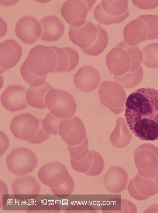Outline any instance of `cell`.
I'll use <instances>...</instances> for the list:
<instances>
[{
  "mask_svg": "<svg viewBox=\"0 0 158 213\" xmlns=\"http://www.w3.org/2000/svg\"><path fill=\"white\" fill-rule=\"evenodd\" d=\"M124 116L131 132L142 140L158 139V90H136L127 97Z\"/></svg>",
  "mask_w": 158,
  "mask_h": 213,
  "instance_id": "cell-1",
  "label": "cell"
},
{
  "mask_svg": "<svg viewBox=\"0 0 158 213\" xmlns=\"http://www.w3.org/2000/svg\"><path fill=\"white\" fill-rule=\"evenodd\" d=\"M26 59L27 67L33 73L44 76L53 72L57 63V58L51 46L37 45L29 51Z\"/></svg>",
  "mask_w": 158,
  "mask_h": 213,
  "instance_id": "cell-2",
  "label": "cell"
},
{
  "mask_svg": "<svg viewBox=\"0 0 158 213\" xmlns=\"http://www.w3.org/2000/svg\"><path fill=\"white\" fill-rule=\"evenodd\" d=\"M127 0H102L95 7L94 15L100 24L121 23L129 16Z\"/></svg>",
  "mask_w": 158,
  "mask_h": 213,
  "instance_id": "cell-3",
  "label": "cell"
},
{
  "mask_svg": "<svg viewBox=\"0 0 158 213\" xmlns=\"http://www.w3.org/2000/svg\"><path fill=\"white\" fill-rule=\"evenodd\" d=\"M45 102L50 112L59 118H69L77 110L76 101L72 95L60 89L50 90L45 96Z\"/></svg>",
  "mask_w": 158,
  "mask_h": 213,
  "instance_id": "cell-4",
  "label": "cell"
},
{
  "mask_svg": "<svg viewBox=\"0 0 158 213\" xmlns=\"http://www.w3.org/2000/svg\"><path fill=\"white\" fill-rule=\"evenodd\" d=\"M98 93L101 103L111 112L118 115L123 111L126 93L119 84L104 81L100 86Z\"/></svg>",
  "mask_w": 158,
  "mask_h": 213,
  "instance_id": "cell-5",
  "label": "cell"
},
{
  "mask_svg": "<svg viewBox=\"0 0 158 213\" xmlns=\"http://www.w3.org/2000/svg\"><path fill=\"white\" fill-rule=\"evenodd\" d=\"M8 170L14 174L22 176L32 172L37 163L35 154L31 150L24 147L12 150L6 159Z\"/></svg>",
  "mask_w": 158,
  "mask_h": 213,
  "instance_id": "cell-6",
  "label": "cell"
},
{
  "mask_svg": "<svg viewBox=\"0 0 158 213\" xmlns=\"http://www.w3.org/2000/svg\"><path fill=\"white\" fill-rule=\"evenodd\" d=\"M95 2L92 0H67L61 8V15L71 26L78 28L85 21L88 13Z\"/></svg>",
  "mask_w": 158,
  "mask_h": 213,
  "instance_id": "cell-7",
  "label": "cell"
},
{
  "mask_svg": "<svg viewBox=\"0 0 158 213\" xmlns=\"http://www.w3.org/2000/svg\"><path fill=\"white\" fill-rule=\"evenodd\" d=\"M127 44L123 41L112 48L106 57V65L109 72L115 76L130 72L131 59Z\"/></svg>",
  "mask_w": 158,
  "mask_h": 213,
  "instance_id": "cell-8",
  "label": "cell"
},
{
  "mask_svg": "<svg viewBox=\"0 0 158 213\" xmlns=\"http://www.w3.org/2000/svg\"><path fill=\"white\" fill-rule=\"evenodd\" d=\"M41 182L50 188L58 187L66 182L71 176L66 167L58 162L43 166L37 173Z\"/></svg>",
  "mask_w": 158,
  "mask_h": 213,
  "instance_id": "cell-9",
  "label": "cell"
},
{
  "mask_svg": "<svg viewBox=\"0 0 158 213\" xmlns=\"http://www.w3.org/2000/svg\"><path fill=\"white\" fill-rule=\"evenodd\" d=\"M39 126V120L36 118L25 113L14 117L10 122V129L15 137L27 141L36 135Z\"/></svg>",
  "mask_w": 158,
  "mask_h": 213,
  "instance_id": "cell-10",
  "label": "cell"
},
{
  "mask_svg": "<svg viewBox=\"0 0 158 213\" xmlns=\"http://www.w3.org/2000/svg\"><path fill=\"white\" fill-rule=\"evenodd\" d=\"M59 135L68 145L73 146L81 142L86 135L85 125L77 116L61 121L59 126Z\"/></svg>",
  "mask_w": 158,
  "mask_h": 213,
  "instance_id": "cell-11",
  "label": "cell"
},
{
  "mask_svg": "<svg viewBox=\"0 0 158 213\" xmlns=\"http://www.w3.org/2000/svg\"><path fill=\"white\" fill-rule=\"evenodd\" d=\"M130 195L138 200H144L158 193V172L153 178L144 177L138 173L127 187Z\"/></svg>",
  "mask_w": 158,
  "mask_h": 213,
  "instance_id": "cell-12",
  "label": "cell"
},
{
  "mask_svg": "<svg viewBox=\"0 0 158 213\" xmlns=\"http://www.w3.org/2000/svg\"><path fill=\"white\" fill-rule=\"evenodd\" d=\"M69 36L71 41L81 49L92 46L96 41L98 35L97 24L85 21L78 28L70 26Z\"/></svg>",
  "mask_w": 158,
  "mask_h": 213,
  "instance_id": "cell-13",
  "label": "cell"
},
{
  "mask_svg": "<svg viewBox=\"0 0 158 213\" xmlns=\"http://www.w3.org/2000/svg\"><path fill=\"white\" fill-rule=\"evenodd\" d=\"M26 89L19 85H12L5 90L1 97V102L7 110L15 112L28 107L26 101Z\"/></svg>",
  "mask_w": 158,
  "mask_h": 213,
  "instance_id": "cell-14",
  "label": "cell"
},
{
  "mask_svg": "<svg viewBox=\"0 0 158 213\" xmlns=\"http://www.w3.org/2000/svg\"><path fill=\"white\" fill-rule=\"evenodd\" d=\"M15 33L16 36L23 43L32 44L41 35L40 23L34 17L29 16H23L17 22Z\"/></svg>",
  "mask_w": 158,
  "mask_h": 213,
  "instance_id": "cell-15",
  "label": "cell"
},
{
  "mask_svg": "<svg viewBox=\"0 0 158 213\" xmlns=\"http://www.w3.org/2000/svg\"><path fill=\"white\" fill-rule=\"evenodd\" d=\"M100 77L98 71L93 67L85 65L74 75L73 81L76 87L83 92H89L98 85Z\"/></svg>",
  "mask_w": 158,
  "mask_h": 213,
  "instance_id": "cell-16",
  "label": "cell"
},
{
  "mask_svg": "<svg viewBox=\"0 0 158 213\" xmlns=\"http://www.w3.org/2000/svg\"><path fill=\"white\" fill-rule=\"evenodd\" d=\"M128 181V176L126 171L118 166L109 168L105 175L103 182L106 189L113 193H119L126 189Z\"/></svg>",
  "mask_w": 158,
  "mask_h": 213,
  "instance_id": "cell-17",
  "label": "cell"
},
{
  "mask_svg": "<svg viewBox=\"0 0 158 213\" xmlns=\"http://www.w3.org/2000/svg\"><path fill=\"white\" fill-rule=\"evenodd\" d=\"M22 49L20 45L12 39H7L0 44V65L6 69L14 67L21 57Z\"/></svg>",
  "mask_w": 158,
  "mask_h": 213,
  "instance_id": "cell-18",
  "label": "cell"
},
{
  "mask_svg": "<svg viewBox=\"0 0 158 213\" xmlns=\"http://www.w3.org/2000/svg\"><path fill=\"white\" fill-rule=\"evenodd\" d=\"M11 189L15 196L27 198L39 194L41 187L36 178L33 176L24 175L20 176L14 181Z\"/></svg>",
  "mask_w": 158,
  "mask_h": 213,
  "instance_id": "cell-19",
  "label": "cell"
},
{
  "mask_svg": "<svg viewBox=\"0 0 158 213\" xmlns=\"http://www.w3.org/2000/svg\"><path fill=\"white\" fill-rule=\"evenodd\" d=\"M51 47L55 51L57 58L56 66L53 72H69L77 65L79 56L76 50L69 47Z\"/></svg>",
  "mask_w": 158,
  "mask_h": 213,
  "instance_id": "cell-20",
  "label": "cell"
},
{
  "mask_svg": "<svg viewBox=\"0 0 158 213\" xmlns=\"http://www.w3.org/2000/svg\"><path fill=\"white\" fill-rule=\"evenodd\" d=\"M41 27L40 38L46 41L58 40L63 34L64 26L62 21L54 15L47 16L40 21Z\"/></svg>",
  "mask_w": 158,
  "mask_h": 213,
  "instance_id": "cell-21",
  "label": "cell"
},
{
  "mask_svg": "<svg viewBox=\"0 0 158 213\" xmlns=\"http://www.w3.org/2000/svg\"><path fill=\"white\" fill-rule=\"evenodd\" d=\"M123 34L126 43L131 46H137L146 40L148 28L143 21L136 18L125 26Z\"/></svg>",
  "mask_w": 158,
  "mask_h": 213,
  "instance_id": "cell-22",
  "label": "cell"
},
{
  "mask_svg": "<svg viewBox=\"0 0 158 213\" xmlns=\"http://www.w3.org/2000/svg\"><path fill=\"white\" fill-rule=\"evenodd\" d=\"M52 89L48 83L37 86H30L26 93L27 102L33 107L40 109L46 108L45 97L48 92Z\"/></svg>",
  "mask_w": 158,
  "mask_h": 213,
  "instance_id": "cell-23",
  "label": "cell"
},
{
  "mask_svg": "<svg viewBox=\"0 0 158 213\" xmlns=\"http://www.w3.org/2000/svg\"><path fill=\"white\" fill-rule=\"evenodd\" d=\"M131 138L125 120L121 118H118L116 126L110 137L112 145L117 148L125 147L130 142Z\"/></svg>",
  "mask_w": 158,
  "mask_h": 213,
  "instance_id": "cell-24",
  "label": "cell"
},
{
  "mask_svg": "<svg viewBox=\"0 0 158 213\" xmlns=\"http://www.w3.org/2000/svg\"><path fill=\"white\" fill-rule=\"evenodd\" d=\"M143 70L141 66L132 72H128L122 75L114 76L116 82L127 89L133 88L139 84L143 77Z\"/></svg>",
  "mask_w": 158,
  "mask_h": 213,
  "instance_id": "cell-25",
  "label": "cell"
},
{
  "mask_svg": "<svg viewBox=\"0 0 158 213\" xmlns=\"http://www.w3.org/2000/svg\"><path fill=\"white\" fill-rule=\"evenodd\" d=\"M98 35L94 44L90 47L82 50L86 54L90 56H97L100 54L107 46L109 40L107 33L102 27L97 24Z\"/></svg>",
  "mask_w": 158,
  "mask_h": 213,
  "instance_id": "cell-26",
  "label": "cell"
},
{
  "mask_svg": "<svg viewBox=\"0 0 158 213\" xmlns=\"http://www.w3.org/2000/svg\"><path fill=\"white\" fill-rule=\"evenodd\" d=\"M143 62L149 68L158 67V43L150 44L142 50Z\"/></svg>",
  "mask_w": 158,
  "mask_h": 213,
  "instance_id": "cell-27",
  "label": "cell"
},
{
  "mask_svg": "<svg viewBox=\"0 0 158 213\" xmlns=\"http://www.w3.org/2000/svg\"><path fill=\"white\" fill-rule=\"evenodd\" d=\"M107 203L103 207V212H132L131 211H136L135 205L130 202L123 199H119L117 203Z\"/></svg>",
  "mask_w": 158,
  "mask_h": 213,
  "instance_id": "cell-28",
  "label": "cell"
},
{
  "mask_svg": "<svg viewBox=\"0 0 158 213\" xmlns=\"http://www.w3.org/2000/svg\"><path fill=\"white\" fill-rule=\"evenodd\" d=\"M137 18L143 21L148 28L146 40L158 39V15H142Z\"/></svg>",
  "mask_w": 158,
  "mask_h": 213,
  "instance_id": "cell-29",
  "label": "cell"
},
{
  "mask_svg": "<svg viewBox=\"0 0 158 213\" xmlns=\"http://www.w3.org/2000/svg\"><path fill=\"white\" fill-rule=\"evenodd\" d=\"M20 72L23 80L33 86L41 85L45 82L46 75L38 76L34 74L29 69L25 59L20 68Z\"/></svg>",
  "mask_w": 158,
  "mask_h": 213,
  "instance_id": "cell-30",
  "label": "cell"
},
{
  "mask_svg": "<svg viewBox=\"0 0 158 213\" xmlns=\"http://www.w3.org/2000/svg\"><path fill=\"white\" fill-rule=\"evenodd\" d=\"M88 141L86 136L80 143L73 146L68 145V149L71 158L79 160L84 158L87 155L88 149Z\"/></svg>",
  "mask_w": 158,
  "mask_h": 213,
  "instance_id": "cell-31",
  "label": "cell"
},
{
  "mask_svg": "<svg viewBox=\"0 0 158 213\" xmlns=\"http://www.w3.org/2000/svg\"><path fill=\"white\" fill-rule=\"evenodd\" d=\"M61 119L48 112L43 120L42 125L47 133L55 135L59 134V126Z\"/></svg>",
  "mask_w": 158,
  "mask_h": 213,
  "instance_id": "cell-32",
  "label": "cell"
},
{
  "mask_svg": "<svg viewBox=\"0 0 158 213\" xmlns=\"http://www.w3.org/2000/svg\"><path fill=\"white\" fill-rule=\"evenodd\" d=\"M93 159L92 153L91 150H89L86 156L81 159L76 160L70 158L71 167L76 172L85 173L90 168Z\"/></svg>",
  "mask_w": 158,
  "mask_h": 213,
  "instance_id": "cell-33",
  "label": "cell"
},
{
  "mask_svg": "<svg viewBox=\"0 0 158 213\" xmlns=\"http://www.w3.org/2000/svg\"><path fill=\"white\" fill-rule=\"evenodd\" d=\"M93 159L91 165L89 169L85 174L91 176H97L102 172L105 163L102 155L97 152L91 150Z\"/></svg>",
  "mask_w": 158,
  "mask_h": 213,
  "instance_id": "cell-34",
  "label": "cell"
},
{
  "mask_svg": "<svg viewBox=\"0 0 158 213\" xmlns=\"http://www.w3.org/2000/svg\"><path fill=\"white\" fill-rule=\"evenodd\" d=\"M74 188V183L71 176L68 181L61 186L56 188H50L52 193L57 196L68 195L73 192Z\"/></svg>",
  "mask_w": 158,
  "mask_h": 213,
  "instance_id": "cell-35",
  "label": "cell"
},
{
  "mask_svg": "<svg viewBox=\"0 0 158 213\" xmlns=\"http://www.w3.org/2000/svg\"><path fill=\"white\" fill-rule=\"evenodd\" d=\"M134 6L142 9H153L158 6V0H132Z\"/></svg>",
  "mask_w": 158,
  "mask_h": 213,
  "instance_id": "cell-36",
  "label": "cell"
},
{
  "mask_svg": "<svg viewBox=\"0 0 158 213\" xmlns=\"http://www.w3.org/2000/svg\"><path fill=\"white\" fill-rule=\"evenodd\" d=\"M49 134L45 132L40 127L35 136L31 140L28 141L27 142L32 144H38L47 140L49 137Z\"/></svg>",
  "mask_w": 158,
  "mask_h": 213,
  "instance_id": "cell-37",
  "label": "cell"
}]
</instances>
